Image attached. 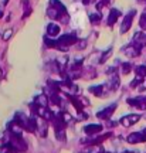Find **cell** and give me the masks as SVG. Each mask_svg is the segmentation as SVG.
<instances>
[{"mask_svg": "<svg viewBox=\"0 0 146 153\" xmlns=\"http://www.w3.org/2000/svg\"><path fill=\"white\" fill-rule=\"evenodd\" d=\"M80 41L78 38H77L75 34L72 33H68V34H64V36H61V37L58 38V50H61V51H68V48H70L71 45H74V44H77Z\"/></svg>", "mask_w": 146, "mask_h": 153, "instance_id": "1", "label": "cell"}, {"mask_svg": "<svg viewBox=\"0 0 146 153\" xmlns=\"http://www.w3.org/2000/svg\"><path fill=\"white\" fill-rule=\"evenodd\" d=\"M122 53H124L126 57H129V58H136V57H139V55H141L142 47L132 41L129 45H126V47H124V48H122Z\"/></svg>", "mask_w": 146, "mask_h": 153, "instance_id": "2", "label": "cell"}, {"mask_svg": "<svg viewBox=\"0 0 146 153\" xmlns=\"http://www.w3.org/2000/svg\"><path fill=\"white\" fill-rule=\"evenodd\" d=\"M128 105H130L132 108H136L139 111H146V97H136V98H129Z\"/></svg>", "mask_w": 146, "mask_h": 153, "instance_id": "3", "label": "cell"}, {"mask_svg": "<svg viewBox=\"0 0 146 153\" xmlns=\"http://www.w3.org/2000/svg\"><path fill=\"white\" fill-rule=\"evenodd\" d=\"M136 11L135 10H130L126 16L124 17V22H122V26H121V33L125 34L126 31H129L130 27H132V22H133V17H135Z\"/></svg>", "mask_w": 146, "mask_h": 153, "instance_id": "4", "label": "cell"}, {"mask_svg": "<svg viewBox=\"0 0 146 153\" xmlns=\"http://www.w3.org/2000/svg\"><path fill=\"white\" fill-rule=\"evenodd\" d=\"M116 106L118 105L116 104H112V105H109V106H107L105 109L102 111H99L97 114V118L98 119H102V120H108L112 118V115H114V112L116 111Z\"/></svg>", "mask_w": 146, "mask_h": 153, "instance_id": "5", "label": "cell"}, {"mask_svg": "<svg viewBox=\"0 0 146 153\" xmlns=\"http://www.w3.org/2000/svg\"><path fill=\"white\" fill-rule=\"evenodd\" d=\"M139 119H141V116L136 114L125 115V116H122V119H121V123L128 128V126H132V125H135L136 122H139Z\"/></svg>", "mask_w": 146, "mask_h": 153, "instance_id": "6", "label": "cell"}, {"mask_svg": "<svg viewBox=\"0 0 146 153\" xmlns=\"http://www.w3.org/2000/svg\"><path fill=\"white\" fill-rule=\"evenodd\" d=\"M146 140V128L142 132H135V133H130L128 136V142L130 143H136V142H145Z\"/></svg>", "mask_w": 146, "mask_h": 153, "instance_id": "7", "label": "cell"}, {"mask_svg": "<svg viewBox=\"0 0 146 153\" xmlns=\"http://www.w3.org/2000/svg\"><path fill=\"white\" fill-rule=\"evenodd\" d=\"M105 85H107V88H108L109 91H116L119 88V85H121V79H119V76L116 75V74L109 75V79Z\"/></svg>", "mask_w": 146, "mask_h": 153, "instance_id": "8", "label": "cell"}, {"mask_svg": "<svg viewBox=\"0 0 146 153\" xmlns=\"http://www.w3.org/2000/svg\"><path fill=\"white\" fill-rule=\"evenodd\" d=\"M119 17H121V11L118 9H111V11H109V14H108V19H107V24H108L109 27H112L115 23L118 22Z\"/></svg>", "mask_w": 146, "mask_h": 153, "instance_id": "9", "label": "cell"}, {"mask_svg": "<svg viewBox=\"0 0 146 153\" xmlns=\"http://www.w3.org/2000/svg\"><path fill=\"white\" fill-rule=\"evenodd\" d=\"M61 31V27H60V24H55V23H50L48 26H47V36L48 37H57Z\"/></svg>", "mask_w": 146, "mask_h": 153, "instance_id": "10", "label": "cell"}, {"mask_svg": "<svg viewBox=\"0 0 146 153\" xmlns=\"http://www.w3.org/2000/svg\"><path fill=\"white\" fill-rule=\"evenodd\" d=\"M133 43H136L138 45H141L142 48L146 45V33L145 31H138L133 36Z\"/></svg>", "mask_w": 146, "mask_h": 153, "instance_id": "11", "label": "cell"}, {"mask_svg": "<svg viewBox=\"0 0 146 153\" xmlns=\"http://www.w3.org/2000/svg\"><path fill=\"white\" fill-rule=\"evenodd\" d=\"M48 98L50 97H47L45 94H40V95H37V97L34 98V102H36V105H38V106L48 108Z\"/></svg>", "mask_w": 146, "mask_h": 153, "instance_id": "12", "label": "cell"}, {"mask_svg": "<svg viewBox=\"0 0 146 153\" xmlns=\"http://www.w3.org/2000/svg\"><path fill=\"white\" fill-rule=\"evenodd\" d=\"M107 85L104 84H99V85H94V87H89V92L94 94L95 97H102L104 95V91H105Z\"/></svg>", "mask_w": 146, "mask_h": 153, "instance_id": "13", "label": "cell"}, {"mask_svg": "<svg viewBox=\"0 0 146 153\" xmlns=\"http://www.w3.org/2000/svg\"><path fill=\"white\" fill-rule=\"evenodd\" d=\"M102 131V126L101 125H88L84 128V132L85 133H88V135H94V133H98V132H101Z\"/></svg>", "mask_w": 146, "mask_h": 153, "instance_id": "14", "label": "cell"}, {"mask_svg": "<svg viewBox=\"0 0 146 153\" xmlns=\"http://www.w3.org/2000/svg\"><path fill=\"white\" fill-rule=\"evenodd\" d=\"M44 44L48 47V48H58V40H54V38H48L44 37Z\"/></svg>", "mask_w": 146, "mask_h": 153, "instance_id": "15", "label": "cell"}, {"mask_svg": "<svg viewBox=\"0 0 146 153\" xmlns=\"http://www.w3.org/2000/svg\"><path fill=\"white\" fill-rule=\"evenodd\" d=\"M135 74H136V76L146 78V65H138L135 68Z\"/></svg>", "mask_w": 146, "mask_h": 153, "instance_id": "16", "label": "cell"}, {"mask_svg": "<svg viewBox=\"0 0 146 153\" xmlns=\"http://www.w3.org/2000/svg\"><path fill=\"white\" fill-rule=\"evenodd\" d=\"M130 71H132V64H130V62H122V64H121V72H122L124 75L129 74Z\"/></svg>", "mask_w": 146, "mask_h": 153, "instance_id": "17", "label": "cell"}, {"mask_svg": "<svg viewBox=\"0 0 146 153\" xmlns=\"http://www.w3.org/2000/svg\"><path fill=\"white\" fill-rule=\"evenodd\" d=\"M23 7H24V14H23V19H26V17H28L30 16V13H31V7H30L28 0H24V1H23Z\"/></svg>", "mask_w": 146, "mask_h": 153, "instance_id": "18", "label": "cell"}, {"mask_svg": "<svg viewBox=\"0 0 146 153\" xmlns=\"http://www.w3.org/2000/svg\"><path fill=\"white\" fill-rule=\"evenodd\" d=\"M101 19H102V17H101L99 13H91V14H89V22L94 23V24H98V23L101 22Z\"/></svg>", "mask_w": 146, "mask_h": 153, "instance_id": "19", "label": "cell"}, {"mask_svg": "<svg viewBox=\"0 0 146 153\" xmlns=\"http://www.w3.org/2000/svg\"><path fill=\"white\" fill-rule=\"evenodd\" d=\"M111 55H112V50H107V53H102V54H101V57H99V61H98V62L104 64V62L108 60Z\"/></svg>", "mask_w": 146, "mask_h": 153, "instance_id": "20", "label": "cell"}, {"mask_svg": "<svg viewBox=\"0 0 146 153\" xmlns=\"http://www.w3.org/2000/svg\"><path fill=\"white\" fill-rule=\"evenodd\" d=\"M139 27L142 31H146V13H143L139 19Z\"/></svg>", "mask_w": 146, "mask_h": 153, "instance_id": "21", "label": "cell"}, {"mask_svg": "<svg viewBox=\"0 0 146 153\" xmlns=\"http://www.w3.org/2000/svg\"><path fill=\"white\" fill-rule=\"evenodd\" d=\"M142 81H143V78H141V76H136L135 79L130 82V88H138L142 84Z\"/></svg>", "mask_w": 146, "mask_h": 153, "instance_id": "22", "label": "cell"}, {"mask_svg": "<svg viewBox=\"0 0 146 153\" xmlns=\"http://www.w3.org/2000/svg\"><path fill=\"white\" fill-rule=\"evenodd\" d=\"M11 36H13V28H7V30L3 31V40H6V41H7Z\"/></svg>", "mask_w": 146, "mask_h": 153, "instance_id": "23", "label": "cell"}, {"mask_svg": "<svg viewBox=\"0 0 146 153\" xmlns=\"http://www.w3.org/2000/svg\"><path fill=\"white\" fill-rule=\"evenodd\" d=\"M61 115H63V119L65 120V123H68V122H71V120H72V116H71L70 114L64 112V114H61Z\"/></svg>", "mask_w": 146, "mask_h": 153, "instance_id": "24", "label": "cell"}, {"mask_svg": "<svg viewBox=\"0 0 146 153\" xmlns=\"http://www.w3.org/2000/svg\"><path fill=\"white\" fill-rule=\"evenodd\" d=\"M88 119V115L85 114V112H80V115H78V120H85Z\"/></svg>", "mask_w": 146, "mask_h": 153, "instance_id": "25", "label": "cell"}, {"mask_svg": "<svg viewBox=\"0 0 146 153\" xmlns=\"http://www.w3.org/2000/svg\"><path fill=\"white\" fill-rule=\"evenodd\" d=\"M78 48L81 50V48H84V47H85V45H87V41H78Z\"/></svg>", "mask_w": 146, "mask_h": 153, "instance_id": "26", "label": "cell"}, {"mask_svg": "<svg viewBox=\"0 0 146 153\" xmlns=\"http://www.w3.org/2000/svg\"><path fill=\"white\" fill-rule=\"evenodd\" d=\"M138 89H139V91H141V92H142V91H145V89H146V81H145V82H142L141 85H139V87H138Z\"/></svg>", "mask_w": 146, "mask_h": 153, "instance_id": "27", "label": "cell"}, {"mask_svg": "<svg viewBox=\"0 0 146 153\" xmlns=\"http://www.w3.org/2000/svg\"><path fill=\"white\" fill-rule=\"evenodd\" d=\"M95 0H82V4H85V6H88V4H91V3H94Z\"/></svg>", "mask_w": 146, "mask_h": 153, "instance_id": "28", "label": "cell"}, {"mask_svg": "<svg viewBox=\"0 0 146 153\" xmlns=\"http://www.w3.org/2000/svg\"><path fill=\"white\" fill-rule=\"evenodd\" d=\"M1 17H3V10L0 9V19H1Z\"/></svg>", "mask_w": 146, "mask_h": 153, "instance_id": "29", "label": "cell"}, {"mask_svg": "<svg viewBox=\"0 0 146 153\" xmlns=\"http://www.w3.org/2000/svg\"><path fill=\"white\" fill-rule=\"evenodd\" d=\"M1 78H3V71L0 70V79H1Z\"/></svg>", "mask_w": 146, "mask_h": 153, "instance_id": "30", "label": "cell"}, {"mask_svg": "<svg viewBox=\"0 0 146 153\" xmlns=\"http://www.w3.org/2000/svg\"><path fill=\"white\" fill-rule=\"evenodd\" d=\"M0 58H1V55H0Z\"/></svg>", "mask_w": 146, "mask_h": 153, "instance_id": "31", "label": "cell"}, {"mask_svg": "<svg viewBox=\"0 0 146 153\" xmlns=\"http://www.w3.org/2000/svg\"><path fill=\"white\" fill-rule=\"evenodd\" d=\"M145 1H146V0H145Z\"/></svg>", "mask_w": 146, "mask_h": 153, "instance_id": "32", "label": "cell"}]
</instances>
